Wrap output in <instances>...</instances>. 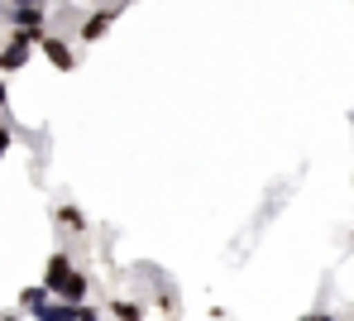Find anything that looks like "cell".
Masks as SVG:
<instances>
[{
    "label": "cell",
    "instance_id": "obj_1",
    "mask_svg": "<svg viewBox=\"0 0 354 321\" xmlns=\"http://www.w3.org/2000/svg\"><path fill=\"white\" fill-rule=\"evenodd\" d=\"M115 19H120V5H115V0H106V5H96V10L82 19L77 39H82V44H101V39L111 34V24H115Z\"/></svg>",
    "mask_w": 354,
    "mask_h": 321
},
{
    "label": "cell",
    "instance_id": "obj_2",
    "mask_svg": "<svg viewBox=\"0 0 354 321\" xmlns=\"http://www.w3.org/2000/svg\"><path fill=\"white\" fill-rule=\"evenodd\" d=\"M34 321H101V307H91V302H48L44 312H34Z\"/></svg>",
    "mask_w": 354,
    "mask_h": 321
},
{
    "label": "cell",
    "instance_id": "obj_3",
    "mask_svg": "<svg viewBox=\"0 0 354 321\" xmlns=\"http://www.w3.org/2000/svg\"><path fill=\"white\" fill-rule=\"evenodd\" d=\"M39 44L29 39V34H19V29H10V44L0 48V72H19V67L29 63V53H34Z\"/></svg>",
    "mask_w": 354,
    "mask_h": 321
},
{
    "label": "cell",
    "instance_id": "obj_4",
    "mask_svg": "<svg viewBox=\"0 0 354 321\" xmlns=\"http://www.w3.org/2000/svg\"><path fill=\"white\" fill-rule=\"evenodd\" d=\"M39 48H44V58L58 67V72H72V67H77V48H72L67 39H58V34H44Z\"/></svg>",
    "mask_w": 354,
    "mask_h": 321
},
{
    "label": "cell",
    "instance_id": "obj_5",
    "mask_svg": "<svg viewBox=\"0 0 354 321\" xmlns=\"http://www.w3.org/2000/svg\"><path fill=\"white\" fill-rule=\"evenodd\" d=\"M86 293H91V278H86L82 268H72V273L58 283V293H53V297H58V302H86Z\"/></svg>",
    "mask_w": 354,
    "mask_h": 321
},
{
    "label": "cell",
    "instance_id": "obj_6",
    "mask_svg": "<svg viewBox=\"0 0 354 321\" xmlns=\"http://www.w3.org/2000/svg\"><path fill=\"white\" fill-rule=\"evenodd\" d=\"M53 221H58V230H67V235H86V230H91L86 211H82V206H72V201H62L58 211H53Z\"/></svg>",
    "mask_w": 354,
    "mask_h": 321
},
{
    "label": "cell",
    "instance_id": "obj_7",
    "mask_svg": "<svg viewBox=\"0 0 354 321\" xmlns=\"http://www.w3.org/2000/svg\"><path fill=\"white\" fill-rule=\"evenodd\" d=\"M67 273H72V255H67V250H53L48 264H44V288H53V293H58V283L67 278Z\"/></svg>",
    "mask_w": 354,
    "mask_h": 321
},
{
    "label": "cell",
    "instance_id": "obj_8",
    "mask_svg": "<svg viewBox=\"0 0 354 321\" xmlns=\"http://www.w3.org/2000/svg\"><path fill=\"white\" fill-rule=\"evenodd\" d=\"M48 302H53V288H44V283H34V288H24V293H19V312H24V317L44 312Z\"/></svg>",
    "mask_w": 354,
    "mask_h": 321
},
{
    "label": "cell",
    "instance_id": "obj_9",
    "mask_svg": "<svg viewBox=\"0 0 354 321\" xmlns=\"http://www.w3.org/2000/svg\"><path fill=\"white\" fill-rule=\"evenodd\" d=\"M111 317L115 321H144V302H134V297H111Z\"/></svg>",
    "mask_w": 354,
    "mask_h": 321
},
{
    "label": "cell",
    "instance_id": "obj_10",
    "mask_svg": "<svg viewBox=\"0 0 354 321\" xmlns=\"http://www.w3.org/2000/svg\"><path fill=\"white\" fill-rule=\"evenodd\" d=\"M10 144H15V129H10V125H0V158L10 154Z\"/></svg>",
    "mask_w": 354,
    "mask_h": 321
},
{
    "label": "cell",
    "instance_id": "obj_11",
    "mask_svg": "<svg viewBox=\"0 0 354 321\" xmlns=\"http://www.w3.org/2000/svg\"><path fill=\"white\" fill-rule=\"evenodd\" d=\"M297 321H345V317H335V312H301Z\"/></svg>",
    "mask_w": 354,
    "mask_h": 321
},
{
    "label": "cell",
    "instance_id": "obj_12",
    "mask_svg": "<svg viewBox=\"0 0 354 321\" xmlns=\"http://www.w3.org/2000/svg\"><path fill=\"white\" fill-rule=\"evenodd\" d=\"M10 5H39V10H48V0H10Z\"/></svg>",
    "mask_w": 354,
    "mask_h": 321
},
{
    "label": "cell",
    "instance_id": "obj_13",
    "mask_svg": "<svg viewBox=\"0 0 354 321\" xmlns=\"http://www.w3.org/2000/svg\"><path fill=\"white\" fill-rule=\"evenodd\" d=\"M5 96H10V91H5V82H0V116H5Z\"/></svg>",
    "mask_w": 354,
    "mask_h": 321
},
{
    "label": "cell",
    "instance_id": "obj_14",
    "mask_svg": "<svg viewBox=\"0 0 354 321\" xmlns=\"http://www.w3.org/2000/svg\"><path fill=\"white\" fill-rule=\"evenodd\" d=\"M0 321H24V317H19V312H5V317H0Z\"/></svg>",
    "mask_w": 354,
    "mask_h": 321
},
{
    "label": "cell",
    "instance_id": "obj_15",
    "mask_svg": "<svg viewBox=\"0 0 354 321\" xmlns=\"http://www.w3.org/2000/svg\"><path fill=\"white\" fill-rule=\"evenodd\" d=\"M115 5H120V10H124V5H134V0H115Z\"/></svg>",
    "mask_w": 354,
    "mask_h": 321
}]
</instances>
